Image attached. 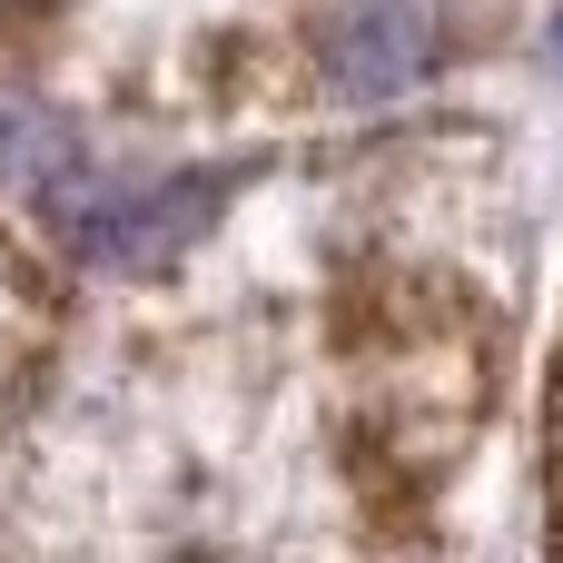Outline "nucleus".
I'll use <instances>...</instances> for the list:
<instances>
[{
    "label": "nucleus",
    "mask_w": 563,
    "mask_h": 563,
    "mask_svg": "<svg viewBox=\"0 0 563 563\" xmlns=\"http://www.w3.org/2000/svg\"><path fill=\"white\" fill-rule=\"evenodd\" d=\"M544 59H554V79H563V0H554V20H544Z\"/></svg>",
    "instance_id": "5"
},
{
    "label": "nucleus",
    "mask_w": 563,
    "mask_h": 563,
    "mask_svg": "<svg viewBox=\"0 0 563 563\" xmlns=\"http://www.w3.org/2000/svg\"><path fill=\"white\" fill-rule=\"evenodd\" d=\"M317 49L336 99H396L426 69V0H336Z\"/></svg>",
    "instance_id": "2"
},
{
    "label": "nucleus",
    "mask_w": 563,
    "mask_h": 563,
    "mask_svg": "<svg viewBox=\"0 0 563 563\" xmlns=\"http://www.w3.org/2000/svg\"><path fill=\"white\" fill-rule=\"evenodd\" d=\"M228 188H238V168H188V178H158V188H119L99 208H69V257L99 267V277H148L218 228Z\"/></svg>",
    "instance_id": "1"
},
{
    "label": "nucleus",
    "mask_w": 563,
    "mask_h": 563,
    "mask_svg": "<svg viewBox=\"0 0 563 563\" xmlns=\"http://www.w3.org/2000/svg\"><path fill=\"white\" fill-rule=\"evenodd\" d=\"M69 158H79L69 119H49V109H0V188H49V178H69Z\"/></svg>",
    "instance_id": "3"
},
{
    "label": "nucleus",
    "mask_w": 563,
    "mask_h": 563,
    "mask_svg": "<svg viewBox=\"0 0 563 563\" xmlns=\"http://www.w3.org/2000/svg\"><path fill=\"white\" fill-rule=\"evenodd\" d=\"M40 336H49V297H40V277L0 247V396L30 376V356H40Z\"/></svg>",
    "instance_id": "4"
}]
</instances>
